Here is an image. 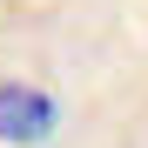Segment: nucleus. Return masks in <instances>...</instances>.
Returning <instances> with one entry per match:
<instances>
[{"mask_svg": "<svg viewBox=\"0 0 148 148\" xmlns=\"http://www.w3.org/2000/svg\"><path fill=\"white\" fill-rule=\"evenodd\" d=\"M47 135H54V101H47L40 88H27V81H7L0 88V141L34 148Z\"/></svg>", "mask_w": 148, "mask_h": 148, "instance_id": "f257e3e1", "label": "nucleus"}]
</instances>
